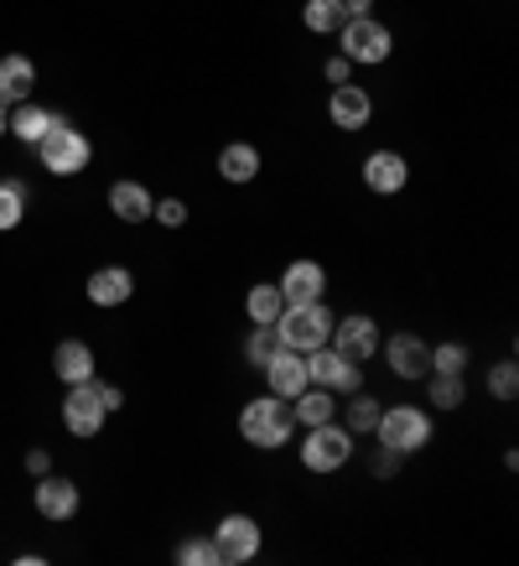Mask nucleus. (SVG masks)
<instances>
[{
	"mask_svg": "<svg viewBox=\"0 0 519 566\" xmlns=\"http://www.w3.org/2000/svg\"><path fill=\"white\" fill-rule=\"evenodd\" d=\"M11 136V104H0V140Z\"/></svg>",
	"mask_w": 519,
	"mask_h": 566,
	"instance_id": "58836bf2",
	"label": "nucleus"
},
{
	"mask_svg": "<svg viewBox=\"0 0 519 566\" xmlns=\"http://www.w3.org/2000/svg\"><path fill=\"white\" fill-rule=\"evenodd\" d=\"M276 333H280V348H292V354H311V348H322L332 338V312L328 302H296L276 317Z\"/></svg>",
	"mask_w": 519,
	"mask_h": 566,
	"instance_id": "39448f33",
	"label": "nucleus"
},
{
	"mask_svg": "<svg viewBox=\"0 0 519 566\" xmlns=\"http://www.w3.org/2000/svg\"><path fill=\"white\" fill-rule=\"evenodd\" d=\"M363 188L374 192V198H395V192L411 188V161L400 151H390V146H380V151L363 156Z\"/></svg>",
	"mask_w": 519,
	"mask_h": 566,
	"instance_id": "9b49d317",
	"label": "nucleus"
},
{
	"mask_svg": "<svg viewBox=\"0 0 519 566\" xmlns=\"http://www.w3.org/2000/svg\"><path fill=\"white\" fill-rule=\"evenodd\" d=\"M52 109H42V104H32V99H21V104H11V136L21 140V146H36V140L52 130Z\"/></svg>",
	"mask_w": 519,
	"mask_h": 566,
	"instance_id": "b1692460",
	"label": "nucleus"
},
{
	"mask_svg": "<svg viewBox=\"0 0 519 566\" xmlns=\"http://www.w3.org/2000/svg\"><path fill=\"white\" fill-rule=\"evenodd\" d=\"M32 504H36V515L42 520H52V525H63V520H73L78 515V483L73 479H57V473H42L36 479V489H32Z\"/></svg>",
	"mask_w": 519,
	"mask_h": 566,
	"instance_id": "4468645a",
	"label": "nucleus"
},
{
	"mask_svg": "<svg viewBox=\"0 0 519 566\" xmlns=\"http://www.w3.org/2000/svg\"><path fill=\"white\" fill-rule=\"evenodd\" d=\"M322 78H328V84H348V78H353V63L338 52V57H328V63H322Z\"/></svg>",
	"mask_w": 519,
	"mask_h": 566,
	"instance_id": "c9c22d12",
	"label": "nucleus"
},
{
	"mask_svg": "<svg viewBox=\"0 0 519 566\" xmlns=\"http://www.w3.org/2000/svg\"><path fill=\"white\" fill-rule=\"evenodd\" d=\"M52 375L63 379V385H88L94 379V348L84 338H63V344L52 348Z\"/></svg>",
	"mask_w": 519,
	"mask_h": 566,
	"instance_id": "6ab92c4d",
	"label": "nucleus"
},
{
	"mask_svg": "<svg viewBox=\"0 0 519 566\" xmlns=\"http://www.w3.org/2000/svg\"><path fill=\"white\" fill-rule=\"evenodd\" d=\"M177 566H219V546H213V535H192L182 546L172 551Z\"/></svg>",
	"mask_w": 519,
	"mask_h": 566,
	"instance_id": "c756f323",
	"label": "nucleus"
},
{
	"mask_svg": "<svg viewBox=\"0 0 519 566\" xmlns=\"http://www.w3.org/2000/svg\"><path fill=\"white\" fill-rule=\"evenodd\" d=\"M488 395H494V400H515L519 395V364L515 359H499L488 369Z\"/></svg>",
	"mask_w": 519,
	"mask_h": 566,
	"instance_id": "2f4dec72",
	"label": "nucleus"
},
{
	"mask_svg": "<svg viewBox=\"0 0 519 566\" xmlns=\"http://www.w3.org/2000/svg\"><path fill=\"white\" fill-rule=\"evenodd\" d=\"M94 395H99V406H104L109 416L125 406V390H120V385H104V379H94Z\"/></svg>",
	"mask_w": 519,
	"mask_h": 566,
	"instance_id": "f704fd0d",
	"label": "nucleus"
},
{
	"mask_svg": "<svg viewBox=\"0 0 519 566\" xmlns=\"http://www.w3.org/2000/svg\"><path fill=\"white\" fill-rule=\"evenodd\" d=\"M328 120L343 130V136H353V130H363V125L374 120V94L363 84H332V94H328Z\"/></svg>",
	"mask_w": 519,
	"mask_h": 566,
	"instance_id": "f8f14e48",
	"label": "nucleus"
},
{
	"mask_svg": "<svg viewBox=\"0 0 519 566\" xmlns=\"http://www.w3.org/2000/svg\"><path fill=\"white\" fill-rule=\"evenodd\" d=\"M280 312H286V296H280L276 281H255L250 296H244V317H250L255 327H276Z\"/></svg>",
	"mask_w": 519,
	"mask_h": 566,
	"instance_id": "5701e85b",
	"label": "nucleus"
},
{
	"mask_svg": "<svg viewBox=\"0 0 519 566\" xmlns=\"http://www.w3.org/2000/svg\"><path fill=\"white\" fill-rule=\"evenodd\" d=\"M84 292L94 307H125V302L136 296V275L125 271V265H99V271L84 281Z\"/></svg>",
	"mask_w": 519,
	"mask_h": 566,
	"instance_id": "f3484780",
	"label": "nucleus"
},
{
	"mask_svg": "<svg viewBox=\"0 0 519 566\" xmlns=\"http://www.w3.org/2000/svg\"><path fill=\"white\" fill-rule=\"evenodd\" d=\"M260 167H265V156H260V146H250V140H229L224 151H219V177L234 182V188L255 182Z\"/></svg>",
	"mask_w": 519,
	"mask_h": 566,
	"instance_id": "412c9836",
	"label": "nucleus"
},
{
	"mask_svg": "<svg viewBox=\"0 0 519 566\" xmlns=\"http://www.w3.org/2000/svg\"><path fill=\"white\" fill-rule=\"evenodd\" d=\"M280 296H286V307H296V302H322L328 296V271H322V260H292L286 271H280Z\"/></svg>",
	"mask_w": 519,
	"mask_h": 566,
	"instance_id": "2eb2a0df",
	"label": "nucleus"
},
{
	"mask_svg": "<svg viewBox=\"0 0 519 566\" xmlns=\"http://www.w3.org/2000/svg\"><path fill=\"white\" fill-rule=\"evenodd\" d=\"M380 411H384V406L369 390H353V395H348V411H338V416H343V427L353 431V437H374V421H380Z\"/></svg>",
	"mask_w": 519,
	"mask_h": 566,
	"instance_id": "bb28decb",
	"label": "nucleus"
},
{
	"mask_svg": "<svg viewBox=\"0 0 519 566\" xmlns=\"http://www.w3.org/2000/svg\"><path fill=\"white\" fill-rule=\"evenodd\" d=\"M292 416H296V427H301V431H307V427H322V421H338V395L307 385V390L292 400Z\"/></svg>",
	"mask_w": 519,
	"mask_h": 566,
	"instance_id": "4be33fe9",
	"label": "nucleus"
},
{
	"mask_svg": "<svg viewBox=\"0 0 519 566\" xmlns=\"http://www.w3.org/2000/svg\"><path fill=\"white\" fill-rule=\"evenodd\" d=\"M338 52H343L353 69H380V63H390V52H395V32L380 17H348L338 27Z\"/></svg>",
	"mask_w": 519,
	"mask_h": 566,
	"instance_id": "20e7f679",
	"label": "nucleus"
},
{
	"mask_svg": "<svg viewBox=\"0 0 519 566\" xmlns=\"http://www.w3.org/2000/svg\"><path fill=\"white\" fill-rule=\"evenodd\" d=\"M213 546H219V566H250L265 546V531L255 515H224L213 525Z\"/></svg>",
	"mask_w": 519,
	"mask_h": 566,
	"instance_id": "0eeeda50",
	"label": "nucleus"
},
{
	"mask_svg": "<svg viewBox=\"0 0 519 566\" xmlns=\"http://www.w3.org/2000/svg\"><path fill=\"white\" fill-rule=\"evenodd\" d=\"M240 437L260 452H280V447L296 437V416H292V400H280V395H255V400H244L240 411Z\"/></svg>",
	"mask_w": 519,
	"mask_h": 566,
	"instance_id": "f257e3e1",
	"label": "nucleus"
},
{
	"mask_svg": "<svg viewBox=\"0 0 519 566\" xmlns=\"http://www.w3.org/2000/svg\"><path fill=\"white\" fill-rule=\"evenodd\" d=\"M426 400H432V411H457L467 400V379L447 375V369H432L426 375Z\"/></svg>",
	"mask_w": 519,
	"mask_h": 566,
	"instance_id": "a878e982",
	"label": "nucleus"
},
{
	"mask_svg": "<svg viewBox=\"0 0 519 566\" xmlns=\"http://www.w3.org/2000/svg\"><path fill=\"white\" fill-rule=\"evenodd\" d=\"M328 348H338L343 359L353 364H369L380 354V323L369 312H348V317H332V338Z\"/></svg>",
	"mask_w": 519,
	"mask_h": 566,
	"instance_id": "1a4fd4ad",
	"label": "nucleus"
},
{
	"mask_svg": "<svg viewBox=\"0 0 519 566\" xmlns=\"http://www.w3.org/2000/svg\"><path fill=\"white\" fill-rule=\"evenodd\" d=\"M348 17H374V0H338Z\"/></svg>",
	"mask_w": 519,
	"mask_h": 566,
	"instance_id": "4c0bfd02",
	"label": "nucleus"
},
{
	"mask_svg": "<svg viewBox=\"0 0 519 566\" xmlns=\"http://www.w3.org/2000/svg\"><path fill=\"white\" fill-rule=\"evenodd\" d=\"M104 421H109V411L99 406V395H94V379L88 385H68V400H63V427H68V437H99Z\"/></svg>",
	"mask_w": 519,
	"mask_h": 566,
	"instance_id": "ddd939ff",
	"label": "nucleus"
},
{
	"mask_svg": "<svg viewBox=\"0 0 519 566\" xmlns=\"http://www.w3.org/2000/svg\"><path fill=\"white\" fill-rule=\"evenodd\" d=\"M27 473H32V479L52 473V452H47V447H32V452H27Z\"/></svg>",
	"mask_w": 519,
	"mask_h": 566,
	"instance_id": "e433bc0d",
	"label": "nucleus"
},
{
	"mask_svg": "<svg viewBox=\"0 0 519 566\" xmlns=\"http://www.w3.org/2000/svg\"><path fill=\"white\" fill-rule=\"evenodd\" d=\"M151 188L146 182H136V177H120V182H109V213L120 223H151Z\"/></svg>",
	"mask_w": 519,
	"mask_h": 566,
	"instance_id": "a211bd4d",
	"label": "nucleus"
},
{
	"mask_svg": "<svg viewBox=\"0 0 519 566\" xmlns=\"http://www.w3.org/2000/svg\"><path fill=\"white\" fill-rule=\"evenodd\" d=\"M353 431L343 421H322V427H307L301 437V468L307 473H343L348 458H353Z\"/></svg>",
	"mask_w": 519,
	"mask_h": 566,
	"instance_id": "423d86ee",
	"label": "nucleus"
},
{
	"mask_svg": "<svg viewBox=\"0 0 519 566\" xmlns=\"http://www.w3.org/2000/svg\"><path fill=\"white\" fill-rule=\"evenodd\" d=\"M27 208H32V192L21 177H0V234H11L27 223Z\"/></svg>",
	"mask_w": 519,
	"mask_h": 566,
	"instance_id": "393cba45",
	"label": "nucleus"
},
{
	"mask_svg": "<svg viewBox=\"0 0 519 566\" xmlns=\"http://www.w3.org/2000/svg\"><path fill=\"white\" fill-rule=\"evenodd\" d=\"M380 354L390 364V375L405 379V385L426 379V369H432V344L421 333H390V338H380Z\"/></svg>",
	"mask_w": 519,
	"mask_h": 566,
	"instance_id": "9d476101",
	"label": "nucleus"
},
{
	"mask_svg": "<svg viewBox=\"0 0 519 566\" xmlns=\"http://www.w3.org/2000/svg\"><path fill=\"white\" fill-rule=\"evenodd\" d=\"M260 375H265V390L280 395V400H296V395L311 385V379H307V354H292V348H280V354L265 364Z\"/></svg>",
	"mask_w": 519,
	"mask_h": 566,
	"instance_id": "dca6fc26",
	"label": "nucleus"
},
{
	"mask_svg": "<svg viewBox=\"0 0 519 566\" xmlns=\"http://www.w3.org/2000/svg\"><path fill=\"white\" fill-rule=\"evenodd\" d=\"M307 379L317 385V390H332V395H353V390H363V364H353V359H343L338 348H311L307 354Z\"/></svg>",
	"mask_w": 519,
	"mask_h": 566,
	"instance_id": "6e6552de",
	"label": "nucleus"
},
{
	"mask_svg": "<svg viewBox=\"0 0 519 566\" xmlns=\"http://www.w3.org/2000/svg\"><path fill=\"white\" fill-rule=\"evenodd\" d=\"M151 219L161 223V229H182V223H188V203H182V198H156Z\"/></svg>",
	"mask_w": 519,
	"mask_h": 566,
	"instance_id": "473e14b6",
	"label": "nucleus"
},
{
	"mask_svg": "<svg viewBox=\"0 0 519 566\" xmlns=\"http://www.w3.org/2000/svg\"><path fill=\"white\" fill-rule=\"evenodd\" d=\"M32 88H36V63L27 52H6L0 57V104L32 99Z\"/></svg>",
	"mask_w": 519,
	"mask_h": 566,
	"instance_id": "aec40b11",
	"label": "nucleus"
},
{
	"mask_svg": "<svg viewBox=\"0 0 519 566\" xmlns=\"http://www.w3.org/2000/svg\"><path fill=\"white\" fill-rule=\"evenodd\" d=\"M276 354H280V333H276V327H255V333L244 338V364H255V369H265Z\"/></svg>",
	"mask_w": 519,
	"mask_h": 566,
	"instance_id": "c85d7f7f",
	"label": "nucleus"
},
{
	"mask_svg": "<svg viewBox=\"0 0 519 566\" xmlns=\"http://www.w3.org/2000/svg\"><path fill=\"white\" fill-rule=\"evenodd\" d=\"M467 364H473V354H467V344H432V369H447V375H467ZM426 369V375H432Z\"/></svg>",
	"mask_w": 519,
	"mask_h": 566,
	"instance_id": "7c9ffc66",
	"label": "nucleus"
},
{
	"mask_svg": "<svg viewBox=\"0 0 519 566\" xmlns=\"http://www.w3.org/2000/svg\"><path fill=\"white\" fill-rule=\"evenodd\" d=\"M400 463H405L400 452H390V447H380V452H374V463H369V473H374V479H395V473H400Z\"/></svg>",
	"mask_w": 519,
	"mask_h": 566,
	"instance_id": "72a5a7b5",
	"label": "nucleus"
},
{
	"mask_svg": "<svg viewBox=\"0 0 519 566\" xmlns=\"http://www.w3.org/2000/svg\"><path fill=\"white\" fill-rule=\"evenodd\" d=\"M36 161H42L52 177H78V172H88V161H94V140H88L73 120L57 115L47 136L36 140Z\"/></svg>",
	"mask_w": 519,
	"mask_h": 566,
	"instance_id": "7ed1b4c3",
	"label": "nucleus"
},
{
	"mask_svg": "<svg viewBox=\"0 0 519 566\" xmlns=\"http://www.w3.org/2000/svg\"><path fill=\"white\" fill-rule=\"evenodd\" d=\"M343 21H348V11L338 0H307V6H301V27H307L311 36H338Z\"/></svg>",
	"mask_w": 519,
	"mask_h": 566,
	"instance_id": "cd10ccee",
	"label": "nucleus"
},
{
	"mask_svg": "<svg viewBox=\"0 0 519 566\" xmlns=\"http://www.w3.org/2000/svg\"><path fill=\"white\" fill-rule=\"evenodd\" d=\"M436 437V421H432V406H384L380 421H374V442L400 452V458H415L421 447H432Z\"/></svg>",
	"mask_w": 519,
	"mask_h": 566,
	"instance_id": "f03ea898",
	"label": "nucleus"
}]
</instances>
